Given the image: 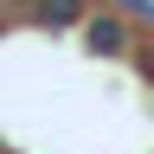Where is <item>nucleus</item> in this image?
Masks as SVG:
<instances>
[{
    "mask_svg": "<svg viewBox=\"0 0 154 154\" xmlns=\"http://www.w3.org/2000/svg\"><path fill=\"white\" fill-rule=\"evenodd\" d=\"M32 26H45V32L84 26V0H32Z\"/></svg>",
    "mask_w": 154,
    "mask_h": 154,
    "instance_id": "obj_1",
    "label": "nucleus"
},
{
    "mask_svg": "<svg viewBox=\"0 0 154 154\" xmlns=\"http://www.w3.org/2000/svg\"><path fill=\"white\" fill-rule=\"evenodd\" d=\"M0 32H7V13H0Z\"/></svg>",
    "mask_w": 154,
    "mask_h": 154,
    "instance_id": "obj_2",
    "label": "nucleus"
}]
</instances>
